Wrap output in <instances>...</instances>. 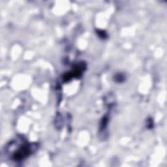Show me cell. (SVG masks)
Here are the masks:
<instances>
[{"mask_svg": "<svg viewBox=\"0 0 167 167\" xmlns=\"http://www.w3.org/2000/svg\"><path fill=\"white\" fill-rule=\"evenodd\" d=\"M19 147H16V149L14 150V152L11 157V159L15 162L22 161L37 151L38 144L37 143H29L23 142L22 140L21 144L18 143Z\"/></svg>", "mask_w": 167, "mask_h": 167, "instance_id": "6da1fadb", "label": "cell"}, {"mask_svg": "<svg viewBox=\"0 0 167 167\" xmlns=\"http://www.w3.org/2000/svg\"><path fill=\"white\" fill-rule=\"evenodd\" d=\"M113 79L115 82L118 83V84H121L125 81L126 76L123 73H117L114 75Z\"/></svg>", "mask_w": 167, "mask_h": 167, "instance_id": "7a4b0ae2", "label": "cell"}, {"mask_svg": "<svg viewBox=\"0 0 167 167\" xmlns=\"http://www.w3.org/2000/svg\"><path fill=\"white\" fill-rule=\"evenodd\" d=\"M108 120H109V118H108V115L104 116L103 118L101 119V124H100V130H101V131H102L106 129L107 126H108Z\"/></svg>", "mask_w": 167, "mask_h": 167, "instance_id": "3957f363", "label": "cell"}, {"mask_svg": "<svg viewBox=\"0 0 167 167\" xmlns=\"http://www.w3.org/2000/svg\"><path fill=\"white\" fill-rule=\"evenodd\" d=\"M96 33L100 39H106L108 37V33L102 30H96Z\"/></svg>", "mask_w": 167, "mask_h": 167, "instance_id": "277c9868", "label": "cell"}, {"mask_svg": "<svg viewBox=\"0 0 167 167\" xmlns=\"http://www.w3.org/2000/svg\"><path fill=\"white\" fill-rule=\"evenodd\" d=\"M154 123L152 118H148L146 120V127L148 129H152L154 128Z\"/></svg>", "mask_w": 167, "mask_h": 167, "instance_id": "5b68a950", "label": "cell"}]
</instances>
